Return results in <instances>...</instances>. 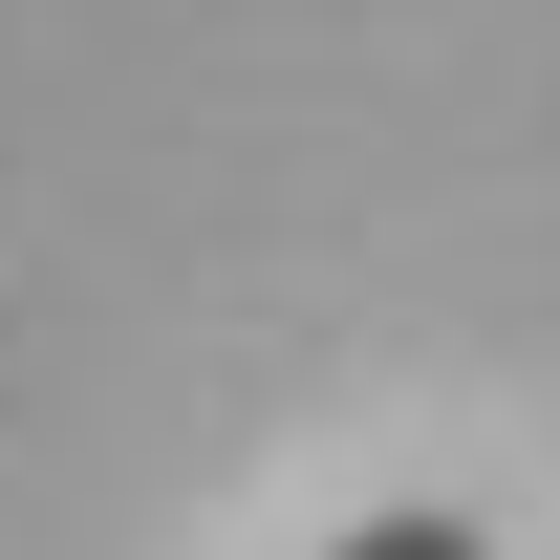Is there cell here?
I'll return each mask as SVG.
<instances>
[{"mask_svg": "<svg viewBox=\"0 0 560 560\" xmlns=\"http://www.w3.org/2000/svg\"><path fill=\"white\" fill-rule=\"evenodd\" d=\"M324 560H495V539H475V517H431V495H410V517H366V539H324Z\"/></svg>", "mask_w": 560, "mask_h": 560, "instance_id": "1", "label": "cell"}]
</instances>
